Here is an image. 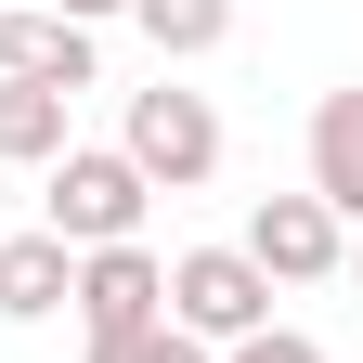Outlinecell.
I'll return each mask as SVG.
<instances>
[{
    "mask_svg": "<svg viewBox=\"0 0 363 363\" xmlns=\"http://www.w3.org/2000/svg\"><path fill=\"white\" fill-rule=\"evenodd\" d=\"M117 156L143 169V195H195V182L220 169V104H208V91H182V78L130 91V117H117Z\"/></svg>",
    "mask_w": 363,
    "mask_h": 363,
    "instance_id": "cell-2",
    "label": "cell"
},
{
    "mask_svg": "<svg viewBox=\"0 0 363 363\" xmlns=\"http://www.w3.org/2000/svg\"><path fill=\"white\" fill-rule=\"evenodd\" d=\"M220 363H325V337H311V325H259V337H234Z\"/></svg>",
    "mask_w": 363,
    "mask_h": 363,
    "instance_id": "cell-11",
    "label": "cell"
},
{
    "mask_svg": "<svg viewBox=\"0 0 363 363\" xmlns=\"http://www.w3.org/2000/svg\"><path fill=\"white\" fill-rule=\"evenodd\" d=\"M130 26L156 39V78H169V65H208L234 39V0H130Z\"/></svg>",
    "mask_w": 363,
    "mask_h": 363,
    "instance_id": "cell-9",
    "label": "cell"
},
{
    "mask_svg": "<svg viewBox=\"0 0 363 363\" xmlns=\"http://www.w3.org/2000/svg\"><path fill=\"white\" fill-rule=\"evenodd\" d=\"M169 325L195 337V350H234L272 325V286H259V259L247 247H169Z\"/></svg>",
    "mask_w": 363,
    "mask_h": 363,
    "instance_id": "cell-3",
    "label": "cell"
},
{
    "mask_svg": "<svg viewBox=\"0 0 363 363\" xmlns=\"http://www.w3.org/2000/svg\"><path fill=\"white\" fill-rule=\"evenodd\" d=\"M298 195L325 208L337 234H363V78L311 104V182H298Z\"/></svg>",
    "mask_w": 363,
    "mask_h": 363,
    "instance_id": "cell-7",
    "label": "cell"
},
{
    "mask_svg": "<svg viewBox=\"0 0 363 363\" xmlns=\"http://www.w3.org/2000/svg\"><path fill=\"white\" fill-rule=\"evenodd\" d=\"M65 286H78V259L52 234H0V325H52Z\"/></svg>",
    "mask_w": 363,
    "mask_h": 363,
    "instance_id": "cell-8",
    "label": "cell"
},
{
    "mask_svg": "<svg viewBox=\"0 0 363 363\" xmlns=\"http://www.w3.org/2000/svg\"><path fill=\"white\" fill-rule=\"evenodd\" d=\"M234 247L259 259V286H272V298H286V286H337V259H350V234H337L311 195H259Z\"/></svg>",
    "mask_w": 363,
    "mask_h": 363,
    "instance_id": "cell-5",
    "label": "cell"
},
{
    "mask_svg": "<svg viewBox=\"0 0 363 363\" xmlns=\"http://www.w3.org/2000/svg\"><path fill=\"white\" fill-rule=\"evenodd\" d=\"M39 13H65V26H104V13H130V0H39Z\"/></svg>",
    "mask_w": 363,
    "mask_h": 363,
    "instance_id": "cell-13",
    "label": "cell"
},
{
    "mask_svg": "<svg viewBox=\"0 0 363 363\" xmlns=\"http://www.w3.org/2000/svg\"><path fill=\"white\" fill-rule=\"evenodd\" d=\"M337 286H350V298H363V234H350V259H337Z\"/></svg>",
    "mask_w": 363,
    "mask_h": 363,
    "instance_id": "cell-14",
    "label": "cell"
},
{
    "mask_svg": "<svg viewBox=\"0 0 363 363\" xmlns=\"http://www.w3.org/2000/svg\"><path fill=\"white\" fill-rule=\"evenodd\" d=\"M91 363H220V350H195V337H182V325H143V337H130V350H91Z\"/></svg>",
    "mask_w": 363,
    "mask_h": 363,
    "instance_id": "cell-12",
    "label": "cell"
},
{
    "mask_svg": "<svg viewBox=\"0 0 363 363\" xmlns=\"http://www.w3.org/2000/svg\"><path fill=\"white\" fill-rule=\"evenodd\" d=\"M78 143L65 130V91H26V78H0V169H52Z\"/></svg>",
    "mask_w": 363,
    "mask_h": 363,
    "instance_id": "cell-10",
    "label": "cell"
},
{
    "mask_svg": "<svg viewBox=\"0 0 363 363\" xmlns=\"http://www.w3.org/2000/svg\"><path fill=\"white\" fill-rule=\"evenodd\" d=\"M65 311H78V337L91 350H130L143 325H169V259L130 234V247H91L78 259V286H65Z\"/></svg>",
    "mask_w": 363,
    "mask_h": 363,
    "instance_id": "cell-4",
    "label": "cell"
},
{
    "mask_svg": "<svg viewBox=\"0 0 363 363\" xmlns=\"http://www.w3.org/2000/svg\"><path fill=\"white\" fill-rule=\"evenodd\" d=\"M143 169H130L117 143H65L52 169H39V234H52L65 259H91V247H130L143 234Z\"/></svg>",
    "mask_w": 363,
    "mask_h": 363,
    "instance_id": "cell-1",
    "label": "cell"
},
{
    "mask_svg": "<svg viewBox=\"0 0 363 363\" xmlns=\"http://www.w3.org/2000/svg\"><path fill=\"white\" fill-rule=\"evenodd\" d=\"M0 78H26V91H78L104 78V52H91V26H65V13H39V0H13L0 13Z\"/></svg>",
    "mask_w": 363,
    "mask_h": 363,
    "instance_id": "cell-6",
    "label": "cell"
}]
</instances>
